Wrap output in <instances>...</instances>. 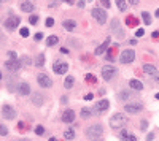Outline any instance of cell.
<instances>
[{"instance_id": "obj_17", "label": "cell", "mask_w": 159, "mask_h": 141, "mask_svg": "<svg viewBox=\"0 0 159 141\" xmlns=\"http://www.w3.org/2000/svg\"><path fill=\"white\" fill-rule=\"evenodd\" d=\"M21 10H22V13H32L33 10H35V5H33L32 2H29V0H26V2L21 3Z\"/></svg>"}, {"instance_id": "obj_21", "label": "cell", "mask_w": 159, "mask_h": 141, "mask_svg": "<svg viewBox=\"0 0 159 141\" xmlns=\"http://www.w3.org/2000/svg\"><path fill=\"white\" fill-rule=\"evenodd\" d=\"M143 72L147 73V75H150V76H154L157 73L156 72V67L151 65V63H145V65H143Z\"/></svg>"}, {"instance_id": "obj_46", "label": "cell", "mask_w": 159, "mask_h": 141, "mask_svg": "<svg viewBox=\"0 0 159 141\" xmlns=\"http://www.w3.org/2000/svg\"><path fill=\"white\" fill-rule=\"evenodd\" d=\"M154 139V133H148L147 135V141H153Z\"/></svg>"}, {"instance_id": "obj_26", "label": "cell", "mask_w": 159, "mask_h": 141, "mask_svg": "<svg viewBox=\"0 0 159 141\" xmlns=\"http://www.w3.org/2000/svg\"><path fill=\"white\" fill-rule=\"evenodd\" d=\"M57 41H59L57 35H50L46 38V46H54V45H57Z\"/></svg>"}, {"instance_id": "obj_25", "label": "cell", "mask_w": 159, "mask_h": 141, "mask_svg": "<svg viewBox=\"0 0 159 141\" xmlns=\"http://www.w3.org/2000/svg\"><path fill=\"white\" fill-rule=\"evenodd\" d=\"M64 138H65L67 141H72V139H75V130L72 129V127H68V129L64 132Z\"/></svg>"}, {"instance_id": "obj_24", "label": "cell", "mask_w": 159, "mask_h": 141, "mask_svg": "<svg viewBox=\"0 0 159 141\" xmlns=\"http://www.w3.org/2000/svg\"><path fill=\"white\" fill-rule=\"evenodd\" d=\"M6 86H8V90H10V92H15L19 84L16 82V78H15V76H11V79H8V84H6Z\"/></svg>"}, {"instance_id": "obj_54", "label": "cell", "mask_w": 159, "mask_h": 141, "mask_svg": "<svg viewBox=\"0 0 159 141\" xmlns=\"http://www.w3.org/2000/svg\"><path fill=\"white\" fill-rule=\"evenodd\" d=\"M139 2H140V0H129V3H130V5H137Z\"/></svg>"}, {"instance_id": "obj_60", "label": "cell", "mask_w": 159, "mask_h": 141, "mask_svg": "<svg viewBox=\"0 0 159 141\" xmlns=\"http://www.w3.org/2000/svg\"><path fill=\"white\" fill-rule=\"evenodd\" d=\"M0 79H2V72H0Z\"/></svg>"}, {"instance_id": "obj_19", "label": "cell", "mask_w": 159, "mask_h": 141, "mask_svg": "<svg viewBox=\"0 0 159 141\" xmlns=\"http://www.w3.org/2000/svg\"><path fill=\"white\" fill-rule=\"evenodd\" d=\"M43 102H45V98H43V95H41V94L35 92L32 95V105H35V106H41Z\"/></svg>"}, {"instance_id": "obj_4", "label": "cell", "mask_w": 159, "mask_h": 141, "mask_svg": "<svg viewBox=\"0 0 159 141\" xmlns=\"http://www.w3.org/2000/svg\"><path fill=\"white\" fill-rule=\"evenodd\" d=\"M134 59H135V51H132V49H124L119 55L121 63H130V62H134Z\"/></svg>"}, {"instance_id": "obj_15", "label": "cell", "mask_w": 159, "mask_h": 141, "mask_svg": "<svg viewBox=\"0 0 159 141\" xmlns=\"http://www.w3.org/2000/svg\"><path fill=\"white\" fill-rule=\"evenodd\" d=\"M62 121H64L65 124H70L75 121V111L73 109H65L64 114H62Z\"/></svg>"}, {"instance_id": "obj_45", "label": "cell", "mask_w": 159, "mask_h": 141, "mask_svg": "<svg viewBox=\"0 0 159 141\" xmlns=\"http://www.w3.org/2000/svg\"><path fill=\"white\" fill-rule=\"evenodd\" d=\"M8 59H16V52L15 51H8Z\"/></svg>"}, {"instance_id": "obj_48", "label": "cell", "mask_w": 159, "mask_h": 141, "mask_svg": "<svg viewBox=\"0 0 159 141\" xmlns=\"http://www.w3.org/2000/svg\"><path fill=\"white\" fill-rule=\"evenodd\" d=\"M126 141H137V138H135V136H134V135H129V136H127V139H126Z\"/></svg>"}, {"instance_id": "obj_8", "label": "cell", "mask_w": 159, "mask_h": 141, "mask_svg": "<svg viewBox=\"0 0 159 141\" xmlns=\"http://www.w3.org/2000/svg\"><path fill=\"white\" fill-rule=\"evenodd\" d=\"M2 117H3V119H8V121L15 119V117H16L15 108L10 106V105H3V106H2Z\"/></svg>"}, {"instance_id": "obj_33", "label": "cell", "mask_w": 159, "mask_h": 141, "mask_svg": "<svg viewBox=\"0 0 159 141\" xmlns=\"http://www.w3.org/2000/svg\"><path fill=\"white\" fill-rule=\"evenodd\" d=\"M29 22H30L32 25H35V24L38 22V16H37V15H30V16H29Z\"/></svg>"}, {"instance_id": "obj_40", "label": "cell", "mask_w": 159, "mask_h": 141, "mask_svg": "<svg viewBox=\"0 0 159 141\" xmlns=\"http://www.w3.org/2000/svg\"><path fill=\"white\" fill-rule=\"evenodd\" d=\"M100 3H102V6H103V8H110V6H112V3H110V0H100Z\"/></svg>"}, {"instance_id": "obj_37", "label": "cell", "mask_w": 159, "mask_h": 141, "mask_svg": "<svg viewBox=\"0 0 159 141\" xmlns=\"http://www.w3.org/2000/svg\"><path fill=\"white\" fill-rule=\"evenodd\" d=\"M19 33H21V37H29V29H27V27H22V29L19 30Z\"/></svg>"}, {"instance_id": "obj_44", "label": "cell", "mask_w": 159, "mask_h": 141, "mask_svg": "<svg viewBox=\"0 0 159 141\" xmlns=\"http://www.w3.org/2000/svg\"><path fill=\"white\" fill-rule=\"evenodd\" d=\"M135 35H137V37H143V35H145V30H143V29H137Z\"/></svg>"}, {"instance_id": "obj_11", "label": "cell", "mask_w": 159, "mask_h": 141, "mask_svg": "<svg viewBox=\"0 0 159 141\" xmlns=\"http://www.w3.org/2000/svg\"><path fill=\"white\" fill-rule=\"evenodd\" d=\"M37 79H38V84L41 87H45V89H50L51 86H53V81H51V78L48 75H45V73H40V75H37Z\"/></svg>"}, {"instance_id": "obj_51", "label": "cell", "mask_w": 159, "mask_h": 141, "mask_svg": "<svg viewBox=\"0 0 159 141\" xmlns=\"http://www.w3.org/2000/svg\"><path fill=\"white\" fill-rule=\"evenodd\" d=\"M151 37H153L154 40H157V38H159V32H153V35H151Z\"/></svg>"}, {"instance_id": "obj_18", "label": "cell", "mask_w": 159, "mask_h": 141, "mask_svg": "<svg viewBox=\"0 0 159 141\" xmlns=\"http://www.w3.org/2000/svg\"><path fill=\"white\" fill-rule=\"evenodd\" d=\"M62 27H64L65 30L72 32V30L77 29V22H75V21H72V19H65L64 22H62Z\"/></svg>"}, {"instance_id": "obj_58", "label": "cell", "mask_w": 159, "mask_h": 141, "mask_svg": "<svg viewBox=\"0 0 159 141\" xmlns=\"http://www.w3.org/2000/svg\"><path fill=\"white\" fill-rule=\"evenodd\" d=\"M156 100H159V92L156 94Z\"/></svg>"}, {"instance_id": "obj_57", "label": "cell", "mask_w": 159, "mask_h": 141, "mask_svg": "<svg viewBox=\"0 0 159 141\" xmlns=\"http://www.w3.org/2000/svg\"><path fill=\"white\" fill-rule=\"evenodd\" d=\"M48 141H56V138H50V139H48Z\"/></svg>"}, {"instance_id": "obj_5", "label": "cell", "mask_w": 159, "mask_h": 141, "mask_svg": "<svg viewBox=\"0 0 159 141\" xmlns=\"http://www.w3.org/2000/svg\"><path fill=\"white\" fill-rule=\"evenodd\" d=\"M21 65H22V63H21L19 60H16V59H8V60L5 62V68L8 70L10 73L19 72V70H21Z\"/></svg>"}, {"instance_id": "obj_56", "label": "cell", "mask_w": 159, "mask_h": 141, "mask_svg": "<svg viewBox=\"0 0 159 141\" xmlns=\"http://www.w3.org/2000/svg\"><path fill=\"white\" fill-rule=\"evenodd\" d=\"M154 16H156V18H159V8L156 10V13H154Z\"/></svg>"}, {"instance_id": "obj_34", "label": "cell", "mask_w": 159, "mask_h": 141, "mask_svg": "<svg viewBox=\"0 0 159 141\" xmlns=\"http://www.w3.org/2000/svg\"><path fill=\"white\" fill-rule=\"evenodd\" d=\"M0 135H2V136H6V135H8V129H6L3 124H0Z\"/></svg>"}, {"instance_id": "obj_35", "label": "cell", "mask_w": 159, "mask_h": 141, "mask_svg": "<svg viewBox=\"0 0 159 141\" xmlns=\"http://www.w3.org/2000/svg\"><path fill=\"white\" fill-rule=\"evenodd\" d=\"M127 98H130V94H129V92H121V94H119V100H124V102H126Z\"/></svg>"}, {"instance_id": "obj_27", "label": "cell", "mask_w": 159, "mask_h": 141, "mask_svg": "<svg viewBox=\"0 0 159 141\" xmlns=\"http://www.w3.org/2000/svg\"><path fill=\"white\" fill-rule=\"evenodd\" d=\"M73 84H75V78H73V76H67V78H65V82H64L65 89H72Z\"/></svg>"}, {"instance_id": "obj_29", "label": "cell", "mask_w": 159, "mask_h": 141, "mask_svg": "<svg viewBox=\"0 0 159 141\" xmlns=\"http://www.w3.org/2000/svg\"><path fill=\"white\" fill-rule=\"evenodd\" d=\"M115 2H116V5H118L119 11H126L127 10V3L124 2V0H115Z\"/></svg>"}, {"instance_id": "obj_28", "label": "cell", "mask_w": 159, "mask_h": 141, "mask_svg": "<svg viewBox=\"0 0 159 141\" xmlns=\"http://www.w3.org/2000/svg\"><path fill=\"white\" fill-rule=\"evenodd\" d=\"M142 18H143V22H145V25H151V16H150V13L148 11H143L142 13Z\"/></svg>"}, {"instance_id": "obj_14", "label": "cell", "mask_w": 159, "mask_h": 141, "mask_svg": "<svg viewBox=\"0 0 159 141\" xmlns=\"http://www.w3.org/2000/svg\"><path fill=\"white\" fill-rule=\"evenodd\" d=\"M110 108V102L107 100V98H103V100H100V102H97V103H95V111H97L99 112V114H100V112H103V111H107Z\"/></svg>"}, {"instance_id": "obj_16", "label": "cell", "mask_w": 159, "mask_h": 141, "mask_svg": "<svg viewBox=\"0 0 159 141\" xmlns=\"http://www.w3.org/2000/svg\"><path fill=\"white\" fill-rule=\"evenodd\" d=\"M18 92L19 95H29L30 94V86L27 82H19V86H18Z\"/></svg>"}, {"instance_id": "obj_13", "label": "cell", "mask_w": 159, "mask_h": 141, "mask_svg": "<svg viewBox=\"0 0 159 141\" xmlns=\"http://www.w3.org/2000/svg\"><path fill=\"white\" fill-rule=\"evenodd\" d=\"M110 43H112V38H107V40L103 41V43H102L100 46H97V48H95L94 54H95V55H102V54L105 52V51H108V46H110Z\"/></svg>"}, {"instance_id": "obj_30", "label": "cell", "mask_w": 159, "mask_h": 141, "mask_svg": "<svg viewBox=\"0 0 159 141\" xmlns=\"http://www.w3.org/2000/svg\"><path fill=\"white\" fill-rule=\"evenodd\" d=\"M19 62H21V63H24V65H32V59L29 57V55H21Z\"/></svg>"}, {"instance_id": "obj_42", "label": "cell", "mask_w": 159, "mask_h": 141, "mask_svg": "<svg viewBox=\"0 0 159 141\" xmlns=\"http://www.w3.org/2000/svg\"><path fill=\"white\" fill-rule=\"evenodd\" d=\"M33 38H35V41H41V40H43V33H41V32L35 33V37H33Z\"/></svg>"}, {"instance_id": "obj_52", "label": "cell", "mask_w": 159, "mask_h": 141, "mask_svg": "<svg viewBox=\"0 0 159 141\" xmlns=\"http://www.w3.org/2000/svg\"><path fill=\"white\" fill-rule=\"evenodd\" d=\"M60 52L62 54H68V49L67 48H60Z\"/></svg>"}, {"instance_id": "obj_62", "label": "cell", "mask_w": 159, "mask_h": 141, "mask_svg": "<svg viewBox=\"0 0 159 141\" xmlns=\"http://www.w3.org/2000/svg\"><path fill=\"white\" fill-rule=\"evenodd\" d=\"M88 2H91V0H88Z\"/></svg>"}, {"instance_id": "obj_9", "label": "cell", "mask_w": 159, "mask_h": 141, "mask_svg": "<svg viewBox=\"0 0 159 141\" xmlns=\"http://www.w3.org/2000/svg\"><path fill=\"white\" fill-rule=\"evenodd\" d=\"M53 70H54V73H57V75H65L67 70H68V63L67 62H59V60H56V62L53 63Z\"/></svg>"}, {"instance_id": "obj_31", "label": "cell", "mask_w": 159, "mask_h": 141, "mask_svg": "<svg viewBox=\"0 0 159 141\" xmlns=\"http://www.w3.org/2000/svg\"><path fill=\"white\" fill-rule=\"evenodd\" d=\"M85 81H88V82H91V84H95L97 82V78L92 75V73H88L86 76H85Z\"/></svg>"}, {"instance_id": "obj_53", "label": "cell", "mask_w": 159, "mask_h": 141, "mask_svg": "<svg viewBox=\"0 0 159 141\" xmlns=\"http://www.w3.org/2000/svg\"><path fill=\"white\" fill-rule=\"evenodd\" d=\"M62 2H65L67 5H73V2H75V0H62Z\"/></svg>"}, {"instance_id": "obj_61", "label": "cell", "mask_w": 159, "mask_h": 141, "mask_svg": "<svg viewBox=\"0 0 159 141\" xmlns=\"http://www.w3.org/2000/svg\"><path fill=\"white\" fill-rule=\"evenodd\" d=\"M2 2H3V0H0V5H2Z\"/></svg>"}, {"instance_id": "obj_49", "label": "cell", "mask_w": 159, "mask_h": 141, "mask_svg": "<svg viewBox=\"0 0 159 141\" xmlns=\"http://www.w3.org/2000/svg\"><path fill=\"white\" fill-rule=\"evenodd\" d=\"M78 6L80 8H85V0H78Z\"/></svg>"}, {"instance_id": "obj_50", "label": "cell", "mask_w": 159, "mask_h": 141, "mask_svg": "<svg viewBox=\"0 0 159 141\" xmlns=\"http://www.w3.org/2000/svg\"><path fill=\"white\" fill-rule=\"evenodd\" d=\"M92 98H94V95H92V94H88V95L85 97V100H92Z\"/></svg>"}, {"instance_id": "obj_2", "label": "cell", "mask_w": 159, "mask_h": 141, "mask_svg": "<svg viewBox=\"0 0 159 141\" xmlns=\"http://www.w3.org/2000/svg\"><path fill=\"white\" fill-rule=\"evenodd\" d=\"M91 13H92V18L97 21L100 25H103L107 22V13H105V10H103V8H99V6H97V8H92Z\"/></svg>"}, {"instance_id": "obj_38", "label": "cell", "mask_w": 159, "mask_h": 141, "mask_svg": "<svg viewBox=\"0 0 159 141\" xmlns=\"http://www.w3.org/2000/svg\"><path fill=\"white\" fill-rule=\"evenodd\" d=\"M45 25H46V27H53V25H54V19H53V18H46Z\"/></svg>"}, {"instance_id": "obj_20", "label": "cell", "mask_w": 159, "mask_h": 141, "mask_svg": "<svg viewBox=\"0 0 159 141\" xmlns=\"http://www.w3.org/2000/svg\"><path fill=\"white\" fill-rule=\"evenodd\" d=\"M140 24V21H139V18H135V16H127L126 18V25H129V27H137Z\"/></svg>"}, {"instance_id": "obj_10", "label": "cell", "mask_w": 159, "mask_h": 141, "mask_svg": "<svg viewBox=\"0 0 159 141\" xmlns=\"http://www.w3.org/2000/svg\"><path fill=\"white\" fill-rule=\"evenodd\" d=\"M19 24H21V18H19V16H10L8 19L5 21V27H6L10 32L15 30Z\"/></svg>"}, {"instance_id": "obj_47", "label": "cell", "mask_w": 159, "mask_h": 141, "mask_svg": "<svg viewBox=\"0 0 159 141\" xmlns=\"http://www.w3.org/2000/svg\"><path fill=\"white\" fill-rule=\"evenodd\" d=\"M67 100H68V98H67L65 95H62V97H60V103H68Z\"/></svg>"}, {"instance_id": "obj_6", "label": "cell", "mask_w": 159, "mask_h": 141, "mask_svg": "<svg viewBox=\"0 0 159 141\" xmlns=\"http://www.w3.org/2000/svg\"><path fill=\"white\" fill-rule=\"evenodd\" d=\"M102 133H103V129H102L99 124H94V125H91V127H89V129L86 130V135H88L89 138H94V139L99 138Z\"/></svg>"}, {"instance_id": "obj_23", "label": "cell", "mask_w": 159, "mask_h": 141, "mask_svg": "<svg viewBox=\"0 0 159 141\" xmlns=\"http://www.w3.org/2000/svg\"><path fill=\"white\" fill-rule=\"evenodd\" d=\"M129 86H130V89H134V90H142L143 89V84L139 79H130L129 81Z\"/></svg>"}, {"instance_id": "obj_22", "label": "cell", "mask_w": 159, "mask_h": 141, "mask_svg": "<svg viewBox=\"0 0 159 141\" xmlns=\"http://www.w3.org/2000/svg\"><path fill=\"white\" fill-rule=\"evenodd\" d=\"M33 63H35V67H38V68L45 67V54L43 52L38 54L37 57H35V60H33Z\"/></svg>"}, {"instance_id": "obj_12", "label": "cell", "mask_w": 159, "mask_h": 141, "mask_svg": "<svg viewBox=\"0 0 159 141\" xmlns=\"http://www.w3.org/2000/svg\"><path fill=\"white\" fill-rule=\"evenodd\" d=\"M112 32H115L119 38H123V37H124V32L121 30L119 19H118V18H113V19H112Z\"/></svg>"}, {"instance_id": "obj_39", "label": "cell", "mask_w": 159, "mask_h": 141, "mask_svg": "<svg viewBox=\"0 0 159 141\" xmlns=\"http://www.w3.org/2000/svg\"><path fill=\"white\" fill-rule=\"evenodd\" d=\"M119 136L124 139V141H126L127 139V136H129V133H127V130L126 129H124V130H121V133H119Z\"/></svg>"}, {"instance_id": "obj_43", "label": "cell", "mask_w": 159, "mask_h": 141, "mask_svg": "<svg viewBox=\"0 0 159 141\" xmlns=\"http://www.w3.org/2000/svg\"><path fill=\"white\" fill-rule=\"evenodd\" d=\"M68 45H70V46H77V48H80V43H78V41H75V40H68Z\"/></svg>"}, {"instance_id": "obj_41", "label": "cell", "mask_w": 159, "mask_h": 141, "mask_svg": "<svg viewBox=\"0 0 159 141\" xmlns=\"http://www.w3.org/2000/svg\"><path fill=\"white\" fill-rule=\"evenodd\" d=\"M147 129H148V122H147V121H142V122H140V130L145 132Z\"/></svg>"}, {"instance_id": "obj_1", "label": "cell", "mask_w": 159, "mask_h": 141, "mask_svg": "<svg viewBox=\"0 0 159 141\" xmlns=\"http://www.w3.org/2000/svg\"><path fill=\"white\" fill-rule=\"evenodd\" d=\"M116 75H118L116 67H113V65H103L102 67V78L105 81H112Z\"/></svg>"}, {"instance_id": "obj_59", "label": "cell", "mask_w": 159, "mask_h": 141, "mask_svg": "<svg viewBox=\"0 0 159 141\" xmlns=\"http://www.w3.org/2000/svg\"><path fill=\"white\" fill-rule=\"evenodd\" d=\"M19 141H30V139H19Z\"/></svg>"}, {"instance_id": "obj_55", "label": "cell", "mask_w": 159, "mask_h": 141, "mask_svg": "<svg viewBox=\"0 0 159 141\" xmlns=\"http://www.w3.org/2000/svg\"><path fill=\"white\" fill-rule=\"evenodd\" d=\"M3 41V33H2V30H0V43Z\"/></svg>"}, {"instance_id": "obj_7", "label": "cell", "mask_w": 159, "mask_h": 141, "mask_svg": "<svg viewBox=\"0 0 159 141\" xmlns=\"http://www.w3.org/2000/svg\"><path fill=\"white\" fill-rule=\"evenodd\" d=\"M142 109H143V105L142 103H137V102L124 105V111L129 112V114H137V112H140Z\"/></svg>"}, {"instance_id": "obj_32", "label": "cell", "mask_w": 159, "mask_h": 141, "mask_svg": "<svg viewBox=\"0 0 159 141\" xmlns=\"http://www.w3.org/2000/svg\"><path fill=\"white\" fill-rule=\"evenodd\" d=\"M91 116H92L91 109H88V108H83V109H81V117H83V119H89Z\"/></svg>"}, {"instance_id": "obj_3", "label": "cell", "mask_w": 159, "mask_h": 141, "mask_svg": "<svg viewBox=\"0 0 159 141\" xmlns=\"http://www.w3.org/2000/svg\"><path fill=\"white\" fill-rule=\"evenodd\" d=\"M124 124H126V117L123 114H115V116H112V119H110V125H112V129H115V130L124 127Z\"/></svg>"}, {"instance_id": "obj_36", "label": "cell", "mask_w": 159, "mask_h": 141, "mask_svg": "<svg viewBox=\"0 0 159 141\" xmlns=\"http://www.w3.org/2000/svg\"><path fill=\"white\" fill-rule=\"evenodd\" d=\"M35 133H37V135H43V133H45L43 125H37V127H35Z\"/></svg>"}]
</instances>
